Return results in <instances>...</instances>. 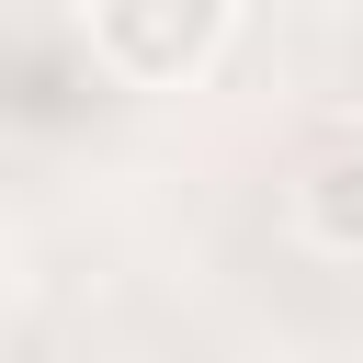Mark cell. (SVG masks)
<instances>
[{"mask_svg":"<svg viewBox=\"0 0 363 363\" xmlns=\"http://www.w3.org/2000/svg\"><path fill=\"white\" fill-rule=\"evenodd\" d=\"M68 34L91 45V68L113 91H193L227 34H238V0H79Z\"/></svg>","mask_w":363,"mask_h":363,"instance_id":"cell-1","label":"cell"},{"mask_svg":"<svg viewBox=\"0 0 363 363\" xmlns=\"http://www.w3.org/2000/svg\"><path fill=\"white\" fill-rule=\"evenodd\" d=\"M284 216H295V238H306L318 261H352V272H363V136L318 147V159L295 170Z\"/></svg>","mask_w":363,"mask_h":363,"instance_id":"cell-2","label":"cell"}]
</instances>
